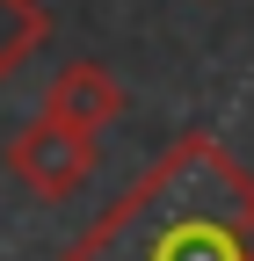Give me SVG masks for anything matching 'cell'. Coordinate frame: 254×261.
<instances>
[{"mask_svg": "<svg viewBox=\"0 0 254 261\" xmlns=\"http://www.w3.org/2000/svg\"><path fill=\"white\" fill-rule=\"evenodd\" d=\"M58 261H254V174L225 138L182 130Z\"/></svg>", "mask_w": 254, "mask_h": 261, "instance_id": "obj_1", "label": "cell"}, {"mask_svg": "<svg viewBox=\"0 0 254 261\" xmlns=\"http://www.w3.org/2000/svg\"><path fill=\"white\" fill-rule=\"evenodd\" d=\"M8 174L37 196V203H66L94 181V138L87 130H66L58 116H37L8 138Z\"/></svg>", "mask_w": 254, "mask_h": 261, "instance_id": "obj_2", "label": "cell"}, {"mask_svg": "<svg viewBox=\"0 0 254 261\" xmlns=\"http://www.w3.org/2000/svg\"><path fill=\"white\" fill-rule=\"evenodd\" d=\"M123 109H131V94H123V80L109 73L102 58L58 65L51 87H44V116H58L66 130H87V138H102V123H116Z\"/></svg>", "mask_w": 254, "mask_h": 261, "instance_id": "obj_3", "label": "cell"}, {"mask_svg": "<svg viewBox=\"0 0 254 261\" xmlns=\"http://www.w3.org/2000/svg\"><path fill=\"white\" fill-rule=\"evenodd\" d=\"M44 37H51V15L37 0H0V87L44 51Z\"/></svg>", "mask_w": 254, "mask_h": 261, "instance_id": "obj_4", "label": "cell"}]
</instances>
